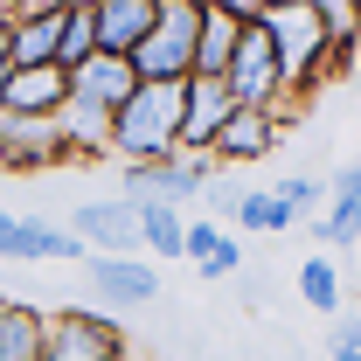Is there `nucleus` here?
Masks as SVG:
<instances>
[{
    "label": "nucleus",
    "mask_w": 361,
    "mask_h": 361,
    "mask_svg": "<svg viewBox=\"0 0 361 361\" xmlns=\"http://www.w3.org/2000/svg\"><path fill=\"white\" fill-rule=\"evenodd\" d=\"M56 28H63V0L7 7V70H56Z\"/></svg>",
    "instance_id": "6e6552de"
},
{
    "label": "nucleus",
    "mask_w": 361,
    "mask_h": 361,
    "mask_svg": "<svg viewBox=\"0 0 361 361\" xmlns=\"http://www.w3.org/2000/svg\"><path fill=\"white\" fill-rule=\"evenodd\" d=\"M271 195H278L292 216H306V209H313V195H319V180H313V174H278V180H271Z\"/></svg>",
    "instance_id": "4be33fe9"
},
{
    "label": "nucleus",
    "mask_w": 361,
    "mask_h": 361,
    "mask_svg": "<svg viewBox=\"0 0 361 361\" xmlns=\"http://www.w3.org/2000/svg\"><path fill=\"white\" fill-rule=\"evenodd\" d=\"M0 70H7V7H0Z\"/></svg>",
    "instance_id": "b1692460"
},
{
    "label": "nucleus",
    "mask_w": 361,
    "mask_h": 361,
    "mask_svg": "<svg viewBox=\"0 0 361 361\" xmlns=\"http://www.w3.org/2000/svg\"><path fill=\"white\" fill-rule=\"evenodd\" d=\"M0 257H14V264H77L84 243L63 223H49V216H14V209H0Z\"/></svg>",
    "instance_id": "423d86ee"
},
{
    "label": "nucleus",
    "mask_w": 361,
    "mask_h": 361,
    "mask_svg": "<svg viewBox=\"0 0 361 361\" xmlns=\"http://www.w3.org/2000/svg\"><path fill=\"white\" fill-rule=\"evenodd\" d=\"M180 153V84H133V97L111 111L104 160L111 167H146Z\"/></svg>",
    "instance_id": "f257e3e1"
},
{
    "label": "nucleus",
    "mask_w": 361,
    "mask_h": 361,
    "mask_svg": "<svg viewBox=\"0 0 361 361\" xmlns=\"http://www.w3.org/2000/svg\"><path fill=\"white\" fill-rule=\"evenodd\" d=\"M180 229H188V216L180 209H139V257L146 264H180Z\"/></svg>",
    "instance_id": "a211bd4d"
},
{
    "label": "nucleus",
    "mask_w": 361,
    "mask_h": 361,
    "mask_svg": "<svg viewBox=\"0 0 361 361\" xmlns=\"http://www.w3.org/2000/svg\"><path fill=\"white\" fill-rule=\"evenodd\" d=\"M223 90L236 111H271V104H285V90H278V56H271L264 28H257V7H250V21H243V35L229 49L223 63Z\"/></svg>",
    "instance_id": "20e7f679"
},
{
    "label": "nucleus",
    "mask_w": 361,
    "mask_h": 361,
    "mask_svg": "<svg viewBox=\"0 0 361 361\" xmlns=\"http://www.w3.org/2000/svg\"><path fill=\"white\" fill-rule=\"evenodd\" d=\"M160 0H90V35H97V56H133L153 28Z\"/></svg>",
    "instance_id": "f8f14e48"
},
{
    "label": "nucleus",
    "mask_w": 361,
    "mask_h": 361,
    "mask_svg": "<svg viewBox=\"0 0 361 361\" xmlns=\"http://www.w3.org/2000/svg\"><path fill=\"white\" fill-rule=\"evenodd\" d=\"M63 167V146L49 126H21V118H0V174H49Z\"/></svg>",
    "instance_id": "2eb2a0df"
},
{
    "label": "nucleus",
    "mask_w": 361,
    "mask_h": 361,
    "mask_svg": "<svg viewBox=\"0 0 361 361\" xmlns=\"http://www.w3.org/2000/svg\"><path fill=\"white\" fill-rule=\"evenodd\" d=\"M195 271H202L209 285H223V278H243V243H236V236H223V243H216V250H209Z\"/></svg>",
    "instance_id": "412c9836"
},
{
    "label": "nucleus",
    "mask_w": 361,
    "mask_h": 361,
    "mask_svg": "<svg viewBox=\"0 0 361 361\" xmlns=\"http://www.w3.org/2000/svg\"><path fill=\"white\" fill-rule=\"evenodd\" d=\"M133 84H188L195 77V0H160L146 42L126 56Z\"/></svg>",
    "instance_id": "f03ea898"
},
{
    "label": "nucleus",
    "mask_w": 361,
    "mask_h": 361,
    "mask_svg": "<svg viewBox=\"0 0 361 361\" xmlns=\"http://www.w3.org/2000/svg\"><path fill=\"white\" fill-rule=\"evenodd\" d=\"M229 223H236V229H257V236H278V229H292L299 216H292L271 188H243V195H236V209H229Z\"/></svg>",
    "instance_id": "6ab92c4d"
},
{
    "label": "nucleus",
    "mask_w": 361,
    "mask_h": 361,
    "mask_svg": "<svg viewBox=\"0 0 361 361\" xmlns=\"http://www.w3.org/2000/svg\"><path fill=\"white\" fill-rule=\"evenodd\" d=\"M63 70H0V118H21V126H49L63 111Z\"/></svg>",
    "instance_id": "9d476101"
},
{
    "label": "nucleus",
    "mask_w": 361,
    "mask_h": 361,
    "mask_svg": "<svg viewBox=\"0 0 361 361\" xmlns=\"http://www.w3.org/2000/svg\"><path fill=\"white\" fill-rule=\"evenodd\" d=\"M118 174V195L133 202V209H195L202 202V188L216 180V167L209 160H188V153H174V160H146V167H111Z\"/></svg>",
    "instance_id": "7ed1b4c3"
},
{
    "label": "nucleus",
    "mask_w": 361,
    "mask_h": 361,
    "mask_svg": "<svg viewBox=\"0 0 361 361\" xmlns=\"http://www.w3.org/2000/svg\"><path fill=\"white\" fill-rule=\"evenodd\" d=\"M63 229L84 243V257H139V209L126 195H90V202H77Z\"/></svg>",
    "instance_id": "39448f33"
},
{
    "label": "nucleus",
    "mask_w": 361,
    "mask_h": 361,
    "mask_svg": "<svg viewBox=\"0 0 361 361\" xmlns=\"http://www.w3.org/2000/svg\"><path fill=\"white\" fill-rule=\"evenodd\" d=\"M97 56V35H90V0H63V28H56V70H84Z\"/></svg>",
    "instance_id": "f3484780"
},
{
    "label": "nucleus",
    "mask_w": 361,
    "mask_h": 361,
    "mask_svg": "<svg viewBox=\"0 0 361 361\" xmlns=\"http://www.w3.org/2000/svg\"><path fill=\"white\" fill-rule=\"evenodd\" d=\"M292 285H299V299L313 313H341V271H334V257H306L292 271Z\"/></svg>",
    "instance_id": "aec40b11"
},
{
    "label": "nucleus",
    "mask_w": 361,
    "mask_h": 361,
    "mask_svg": "<svg viewBox=\"0 0 361 361\" xmlns=\"http://www.w3.org/2000/svg\"><path fill=\"white\" fill-rule=\"evenodd\" d=\"M90 292H97V306L139 313V306L160 299V264H146V257H90Z\"/></svg>",
    "instance_id": "1a4fd4ad"
},
{
    "label": "nucleus",
    "mask_w": 361,
    "mask_h": 361,
    "mask_svg": "<svg viewBox=\"0 0 361 361\" xmlns=\"http://www.w3.org/2000/svg\"><path fill=\"white\" fill-rule=\"evenodd\" d=\"M70 348H84L90 361H133V341H126V326L104 313H90V306H56V313H42Z\"/></svg>",
    "instance_id": "9b49d317"
},
{
    "label": "nucleus",
    "mask_w": 361,
    "mask_h": 361,
    "mask_svg": "<svg viewBox=\"0 0 361 361\" xmlns=\"http://www.w3.org/2000/svg\"><path fill=\"white\" fill-rule=\"evenodd\" d=\"M271 153H278L271 111H229V126L216 133V146H209V167H257Z\"/></svg>",
    "instance_id": "4468645a"
},
{
    "label": "nucleus",
    "mask_w": 361,
    "mask_h": 361,
    "mask_svg": "<svg viewBox=\"0 0 361 361\" xmlns=\"http://www.w3.org/2000/svg\"><path fill=\"white\" fill-rule=\"evenodd\" d=\"M361 236V167H334V180H326V216L313 223V243L319 257L326 250H355Z\"/></svg>",
    "instance_id": "ddd939ff"
},
{
    "label": "nucleus",
    "mask_w": 361,
    "mask_h": 361,
    "mask_svg": "<svg viewBox=\"0 0 361 361\" xmlns=\"http://www.w3.org/2000/svg\"><path fill=\"white\" fill-rule=\"evenodd\" d=\"M229 90L223 77H188L180 84V153L188 160H209V146H216V133L229 126Z\"/></svg>",
    "instance_id": "0eeeda50"
},
{
    "label": "nucleus",
    "mask_w": 361,
    "mask_h": 361,
    "mask_svg": "<svg viewBox=\"0 0 361 361\" xmlns=\"http://www.w3.org/2000/svg\"><path fill=\"white\" fill-rule=\"evenodd\" d=\"M70 90L90 97L97 111H118L133 97V70H126V56H90L84 70H70Z\"/></svg>",
    "instance_id": "dca6fc26"
},
{
    "label": "nucleus",
    "mask_w": 361,
    "mask_h": 361,
    "mask_svg": "<svg viewBox=\"0 0 361 361\" xmlns=\"http://www.w3.org/2000/svg\"><path fill=\"white\" fill-rule=\"evenodd\" d=\"M326 355H334V361H361V326H355V319L326 334Z\"/></svg>",
    "instance_id": "5701e85b"
}]
</instances>
